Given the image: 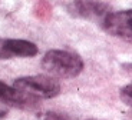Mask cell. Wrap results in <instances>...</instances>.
Here are the masks:
<instances>
[{"label": "cell", "instance_id": "8992f818", "mask_svg": "<svg viewBox=\"0 0 132 120\" xmlns=\"http://www.w3.org/2000/svg\"><path fill=\"white\" fill-rule=\"evenodd\" d=\"M0 101L12 104L14 107H20V109H32L37 104V100L20 93L14 87L6 85L4 81H0Z\"/></svg>", "mask_w": 132, "mask_h": 120}, {"label": "cell", "instance_id": "5b68a950", "mask_svg": "<svg viewBox=\"0 0 132 120\" xmlns=\"http://www.w3.org/2000/svg\"><path fill=\"white\" fill-rule=\"evenodd\" d=\"M72 12L76 16H80L88 20L101 22L105 19L108 13H111V7L102 0H73Z\"/></svg>", "mask_w": 132, "mask_h": 120}, {"label": "cell", "instance_id": "6da1fadb", "mask_svg": "<svg viewBox=\"0 0 132 120\" xmlns=\"http://www.w3.org/2000/svg\"><path fill=\"white\" fill-rule=\"evenodd\" d=\"M42 66L50 77L72 79L79 76L83 70V60L72 52L53 49L43 56Z\"/></svg>", "mask_w": 132, "mask_h": 120}, {"label": "cell", "instance_id": "30bf717a", "mask_svg": "<svg viewBox=\"0 0 132 120\" xmlns=\"http://www.w3.org/2000/svg\"><path fill=\"white\" fill-rule=\"evenodd\" d=\"M89 120H96V119H89Z\"/></svg>", "mask_w": 132, "mask_h": 120}, {"label": "cell", "instance_id": "277c9868", "mask_svg": "<svg viewBox=\"0 0 132 120\" xmlns=\"http://www.w3.org/2000/svg\"><path fill=\"white\" fill-rule=\"evenodd\" d=\"M39 53L33 42L23 39H0V59L33 57Z\"/></svg>", "mask_w": 132, "mask_h": 120}, {"label": "cell", "instance_id": "3957f363", "mask_svg": "<svg viewBox=\"0 0 132 120\" xmlns=\"http://www.w3.org/2000/svg\"><path fill=\"white\" fill-rule=\"evenodd\" d=\"M132 12L131 10H122V12H111L102 20V27L106 33L121 37L122 40L131 43L132 42Z\"/></svg>", "mask_w": 132, "mask_h": 120}, {"label": "cell", "instance_id": "52a82bcc", "mask_svg": "<svg viewBox=\"0 0 132 120\" xmlns=\"http://www.w3.org/2000/svg\"><path fill=\"white\" fill-rule=\"evenodd\" d=\"M40 120H75L69 114L65 113H56V112H46L40 116Z\"/></svg>", "mask_w": 132, "mask_h": 120}, {"label": "cell", "instance_id": "ba28073f", "mask_svg": "<svg viewBox=\"0 0 132 120\" xmlns=\"http://www.w3.org/2000/svg\"><path fill=\"white\" fill-rule=\"evenodd\" d=\"M121 99L125 101L128 106L132 103V91H131V85H126L123 89H121Z\"/></svg>", "mask_w": 132, "mask_h": 120}, {"label": "cell", "instance_id": "7a4b0ae2", "mask_svg": "<svg viewBox=\"0 0 132 120\" xmlns=\"http://www.w3.org/2000/svg\"><path fill=\"white\" fill-rule=\"evenodd\" d=\"M20 93L39 101V99H53L60 93V85L55 77L46 75L24 76L14 80L13 86Z\"/></svg>", "mask_w": 132, "mask_h": 120}, {"label": "cell", "instance_id": "9c48e42d", "mask_svg": "<svg viewBox=\"0 0 132 120\" xmlns=\"http://www.w3.org/2000/svg\"><path fill=\"white\" fill-rule=\"evenodd\" d=\"M4 116H6V112H4V110H0V119H3Z\"/></svg>", "mask_w": 132, "mask_h": 120}]
</instances>
